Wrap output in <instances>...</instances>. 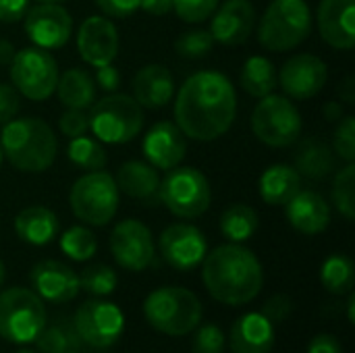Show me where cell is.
Returning <instances> with one entry per match:
<instances>
[{
  "label": "cell",
  "mask_w": 355,
  "mask_h": 353,
  "mask_svg": "<svg viewBox=\"0 0 355 353\" xmlns=\"http://www.w3.org/2000/svg\"><path fill=\"white\" fill-rule=\"evenodd\" d=\"M235 114V85L218 71H198L177 92L175 123L187 139L214 141L223 137L231 129Z\"/></svg>",
  "instance_id": "6da1fadb"
},
{
  "label": "cell",
  "mask_w": 355,
  "mask_h": 353,
  "mask_svg": "<svg viewBox=\"0 0 355 353\" xmlns=\"http://www.w3.org/2000/svg\"><path fill=\"white\" fill-rule=\"evenodd\" d=\"M200 266L206 291L227 306H245L264 287V268L258 256L241 243L218 246L206 254Z\"/></svg>",
  "instance_id": "7a4b0ae2"
},
{
  "label": "cell",
  "mask_w": 355,
  "mask_h": 353,
  "mask_svg": "<svg viewBox=\"0 0 355 353\" xmlns=\"http://www.w3.org/2000/svg\"><path fill=\"white\" fill-rule=\"evenodd\" d=\"M0 150L12 169L35 175L48 171L54 164L58 141L52 127L44 119L15 117L2 127Z\"/></svg>",
  "instance_id": "3957f363"
},
{
  "label": "cell",
  "mask_w": 355,
  "mask_h": 353,
  "mask_svg": "<svg viewBox=\"0 0 355 353\" xmlns=\"http://www.w3.org/2000/svg\"><path fill=\"white\" fill-rule=\"evenodd\" d=\"M144 316L154 331L185 337L202 322V302L185 287H160L146 298Z\"/></svg>",
  "instance_id": "277c9868"
},
{
  "label": "cell",
  "mask_w": 355,
  "mask_h": 353,
  "mask_svg": "<svg viewBox=\"0 0 355 353\" xmlns=\"http://www.w3.org/2000/svg\"><path fill=\"white\" fill-rule=\"evenodd\" d=\"M312 23L304 0H272L258 23V40L270 52H287L310 37Z\"/></svg>",
  "instance_id": "5b68a950"
},
{
  "label": "cell",
  "mask_w": 355,
  "mask_h": 353,
  "mask_svg": "<svg viewBox=\"0 0 355 353\" xmlns=\"http://www.w3.org/2000/svg\"><path fill=\"white\" fill-rule=\"evenodd\" d=\"M92 133L110 146L133 141L144 129V108L127 94H106L89 106Z\"/></svg>",
  "instance_id": "8992f818"
},
{
  "label": "cell",
  "mask_w": 355,
  "mask_h": 353,
  "mask_svg": "<svg viewBox=\"0 0 355 353\" xmlns=\"http://www.w3.org/2000/svg\"><path fill=\"white\" fill-rule=\"evenodd\" d=\"M44 300L25 287L0 291V337L15 345H27L37 339L46 327Z\"/></svg>",
  "instance_id": "52a82bcc"
},
{
  "label": "cell",
  "mask_w": 355,
  "mask_h": 353,
  "mask_svg": "<svg viewBox=\"0 0 355 353\" xmlns=\"http://www.w3.org/2000/svg\"><path fill=\"white\" fill-rule=\"evenodd\" d=\"M121 191L106 171H89L79 177L69 191L73 214L89 227H106L119 210Z\"/></svg>",
  "instance_id": "ba28073f"
},
{
  "label": "cell",
  "mask_w": 355,
  "mask_h": 353,
  "mask_svg": "<svg viewBox=\"0 0 355 353\" xmlns=\"http://www.w3.org/2000/svg\"><path fill=\"white\" fill-rule=\"evenodd\" d=\"M212 202L208 177L196 166H175L160 179V204L179 218L202 216Z\"/></svg>",
  "instance_id": "9c48e42d"
},
{
  "label": "cell",
  "mask_w": 355,
  "mask_h": 353,
  "mask_svg": "<svg viewBox=\"0 0 355 353\" xmlns=\"http://www.w3.org/2000/svg\"><path fill=\"white\" fill-rule=\"evenodd\" d=\"M250 127L262 144L270 148H289L300 139L304 121L297 106L287 96L272 92L260 98L252 112Z\"/></svg>",
  "instance_id": "30bf717a"
},
{
  "label": "cell",
  "mask_w": 355,
  "mask_h": 353,
  "mask_svg": "<svg viewBox=\"0 0 355 353\" xmlns=\"http://www.w3.org/2000/svg\"><path fill=\"white\" fill-rule=\"evenodd\" d=\"M10 67V83L15 89L31 100V102H44L56 92L58 83V62L50 54V50L29 46L15 52Z\"/></svg>",
  "instance_id": "8fae6325"
},
{
  "label": "cell",
  "mask_w": 355,
  "mask_h": 353,
  "mask_svg": "<svg viewBox=\"0 0 355 353\" xmlns=\"http://www.w3.org/2000/svg\"><path fill=\"white\" fill-rule=\"evenodd\" d=\"M79 339L94 350L112 347L125 333V314L112 302L94 298L83 302L73 318Z\"/></svg>",
  "instance_id": "7c38bea8"
},
{
  "label": "cell",
  "mask_w": 355,
  "mask_h": 353,
  "mask_svg": "<svg viewBox=\"0 0 355 353\" xmlns=\"http://www.w3.org/2000/svg\"><path fill=\"white\" fill-rule=\"evenodd\" d=\"M110 252L119 266L131 273L146 270L154 264L156 248L152 231L135 218H125L116 223L110 233Z\"/></svg>",
  "instance_id": "4fadbf2b"
},
{
  "label": "cell",
  "mask_w": 355,
  "mask_h": 353,
  "mask_svg": "<svg viewBox=\"0 0 355 353\" xmlns=\"http://www.w3.org/2000/svg\"><path fill=\"white\" fill-rule=\"evenodd\" d=\"M25 35L44 50L62 48L73 33L71 12L60 2H37L23 17Z\"/></svg>",
  "instance_id": "5bb4252c"
},
{
  "label": "cell",
  "mask_w": 355,
  "mask_h": 353,
  "mask_svg": "<svg viewBox=\"0 0 355 353\" xmlns=\"http://www.w3.org/2000/svg\"><path fill=\"white\" fill-rule=\"evenodd\" d=\"M277 79L283 96L289 100H310L324 89L329 81V67L316 54L300 52L283 62Z\"/></svg>",
  "instance_id": "9a60e30c"
},
{
  "label": "cell",
  "mask_w": 355,
  "mask_h": 353,
  "mask_svg": "<svg viewBox=\"0 0 355 353\" xmlns=\"http://www.w3.org/2000/svg\"><path fill=\"white\" fill-rule=\"evenodd\" d=\"M158 250L168 266L185 273L204 262L208 254V241L198 227L189 223H175L160 233Z\"/></svg>",
  "instance_id": "2e32d148"
},
{
  "label": "cell",
  "mask_w": 355,
  "mask_h": 353,
  "mask_svg": "<svg viewBox=\"0 0 355 353\" xmlns=\"http://www.w3.org/2000/svg\"><path fill=\"white\" fill-rule=\"evenodd\" d=\"M79 56L92 67H104L114 62L119 54V31L114 23L104 15L87 17L77 31Z\"/></svg>",
  "instance_id": "e0dca14e"
},
{
  "label": "cell",
  "mask_w": 355,
  "mask_h": 353,
  "mask_svg": "<svg viewBox=\"0 0 355 353\" xmlns=\"http://www.w3.org/2000/svg\"><path fill=\"white\" fill-rule=\"evenodd\" d=\"M256 8L250 0H225L210 21V35L223 46H241L256 27Z\"/></svg>",
  "instance_id": "ac0fdd59"
},
{
  "label": "cell",
  "mask_w": 355,
  "mask_h": 353,
  "mask_svg": "<svg viewBox=\"0 0 355 353\" xmlns=\"http://www.w3.org/2000/svg\"><path fill=\"white\" fill-rule=\"evenodd\" d=\"M146 160L158 171H171L179 166L187 152V137L173 121H160L150 127L141 141Z\"/></svg>",
  "instance_id": "d6986e66"
},
{
  "label": "cell",
  "mask_w": 355,
  "mask_h": 353,
  "mask_svg": "<svg viewBox=\"0 0 355 353\" xmlns=\"http://www.w3.org/2000/svg\"><path fill=\"white\" fill-rule=\"evenodd\" d=\"M29 281H31L33 293H37L42 300L52 302V304H67L75 300L81 291L79 275L71 266L58 260L37 262L29 273Z\"/></svg>",
  "instance_id": "ffe728a7"
},
{
  "label": "cell",
  "mask_w": 355,
  "mask_h": 353,
  "mask_svg": "<svg viewBox=\"0 0 355 353\" xmlns=\"http://www.w3.org/2000/svg\"><path fill=\"white\" fill-rule=\"evenodd\" d=\"M316 23L331 48L352 50L355 46V0H320Z\"/></svg>",
  "instance_id": "44dd1931"
},
{
  "label": "cell",
  "mask_w": 355,
  "mask_h": 353,
  "mask_svg": "<svg viewBox=\"0 0 355 353\" xmlns=\"http://www.w3.org/2000/svg\"><path fill=\"white\" fill-rule=\"evenodd\" d=\"M285 216L295 231L304 235H318L331 225V206L318 191L300 189L285 204Z\"/></svg>",
  "instance_id": "7402d4cb"
},
{
  "label": "cell",
  "mask_w": 355,
  "mask_h": 353,
  "mask_svg": "<svg viewBox=\"0 0 355 353\" xmlns=\"http://www.w3.org/2000/svg\"><path fill=\"white\" fill-rule=\"evenodd\" d=\"M133 98L141 108H164L175 96V77L173 73L158 62L141 67L131 81Z\"/></svg>",
  "instance_id": "603a6c76"
},
{
  "label": "cell",
  "mask_w": 355,
  "mask_h": 353,
  "mask_svg": "<svg viewBox=\"0 0 355 353\" xmlns=\"http://www.w3.org/2000/svg\"><path fill=\"white\" fill-rule=\"evenodd\" d=\"M275 325L262 312L239 316L229 335L231 353H270L275 347Z\"/></svg>",
  "instance_id": "cb8c5ba5"
},
{
  "label": "cell",
  "mask_w": 355,
  "mask_h": 353,
  "mask_svg": "<svg viewBox=\"0 0 355 353\" xmlns=\"http://www.w3.org/2000/svg\"><path fill=\"white\" fill-rule=\"evenodd\" d=\"M114 183L125 196L144 204H160V175L150 162L127 160L116 169Z\"/></svg>",
  "instance_id": "d4e9b609"
},
{
  "label": "cell",
  "mask_w": 355,
  "mask_h": 353,
  "mask_svg": "<svg viewBox=\"0 0 355 353\" xmlns=\"http://www.w3.org/2000/svg\"><path fill=\"white\" fill-rule=\"evenodd\" d=\"M60 229L58 216L46 206H27L15 216V233L21 241L42 248L56 239Z\"/></svg>",
  "instance_id": "484cf974"
},
{
  "label": "cell",
  "mask_w": 355,
  "mask_h": 353,
  "mask_svg": "<svg viewBox=\"0 0 355 353\" xmlns=\"http://www.w3.org/2000/svg\"><path fill=\"white\" fill-rule=\"evenodd\" d=\"M337 169V154L333 152L331 144L308 137L297 146L295 152V171L310 179V181H322Z\"/></svg>",
  "instance_id": "4316f807"
},
{
  "label": "cell",
  "mask_w": 355,
  "mask_h": 353,
  "mask_svg": "<svg viewBox=\"0 0 355 353\" xmlns=\"http://www.w3.org/2000/svg\"><path fill=\"white\" fill-rule=\"evenodd\" d=\"M302 175L289 164H270L260 177V198L268 206H285L300 189Z\"/></svg>",
  "instance_id": "83f0119b"
},
{
  "label": "cell",
  "mask_w": 355,
  "mask_h": 353,
  "mask_svg": "<svg viewBox=\"0 0 355 353\" xmlns=\"http://www.w3.org/2000/svg\"><path fill=\"white\" fill-rule=\"evenodd\" d=\"M56 94L64 108L89 110V106L96 102V81L87 71L73 67L58 75Z\"/></svg>",
  "instance_id": "f1b7e54d"
},
{
  "label": "cell",
  "mask_w": 355,
  "mask_h": 353,
  "mask_svg": "<svg viewBox=\"0 0 355 353\" xmlns=\"http://www.w3.org/2000/svg\"><path fill=\"white\" fill-rule=\"evenodd\" d=\"M239 85L248 96L260 100L277 89V67L266 56H250L241 67Z\"/></svg>",
  "instance_id": "f546056e"
},
{
  "label": "cell",
  "mask_w": 355,
  "mask_h": 353,
  "mask_svg": "<svg viewBox=\"0 0 355 353\" xmlns=\"http://www.w3.org/2000/svg\"><path fill=\"white\" fill-rule=\"evenodd\" d=\"M40 353H69L81 350L83 341L79 339L75 325L67 318H56L42 329L37 339L33 341Z\"/></svg>",
  "instance_id": "4dcf8cb0"
},
{
  "label": "cell",
  "mask_w": 355,
  "mask_h": 353,
  "mask_svg": "<svg viewBox=\"0 0 355 353\" xmlns=\"http://www.w3.org/2000/svg\"><path fill=\"white\" fill-rule=\"evenodd\" d=\"M220 233L229 239V243H243L254 237L260 227L258 212L248 204H233L220 216Z\"/></svg>",
  "instance_id": "1f68e13d"
},
{
  "label": "cell",
  "mask_w": 355,
  "mask_h": 353,
  "mask_svg": "<svg viewBox=\"0 0 355 353\" xmlns=\"http://www.w3.org/2000/svg\"><path fill=\"white\" fill-rule=\"evenodd\" d=\"M320 283L333 295H347L354 289V260L345 254H333L320 266Z\"/></svg>",
  "instance_id": "d6a6232c"
},
{
  "label": "cell",
  "mask_w": 355,
  "mask_h": 353,
  "mask_svg": "<svg viewBox=\"0 0 355 353\" xmlns=\"http://www.w3.org/2000/svg\"><path fill=\"white\" fill-rule=\"evenodd\" d=\"M67 158L81 171L89 173V171H102L108 162L106 150L100 146V141H96L94 137L87 135H79L73 137L67 146Z\"/></svg>",
  "instance_id": "836d02e7"
},
{
  "label": "cell",
  "mask_w": 355,
  "mask_h": 353,
  "mask_svg": "<svg viewBox=\"0 0 355 353\" xmlns=\"http://www.w3.org/2000/svg\"><path fill=\"white\" fill-rule=\"evenodd\" d=\"M331 200L335 210L345 218L354 221L355 218V164L347 162L343 169L335 173L333 187H331Z\"/></svg>",
  "instance_id": "e575fe53"
},
{
  "label": "cell",
  "mask_w": 355,
  "mask_h": 353,
  "mask_svg": "<svg viewBox=\"0 0 355 353\" xmlns=\"http://www.w3.org/2000/svg\"><path fill=\"white\" fill-rule=\"evenodd\" d=\"M60 250L75 262H87L98 252V239L87 227H71L60 235Z\"/></svg>",
  "instance_id": "d590c367"
},
{
  "label": "cell",
  "mask_w": 355,
  "mask_h": 353,
  "mask_svg": "<svg viewBox=\"0 0 355 353\" xmlns=\"http://www.w3.org/2000/svg\"><path fill=\"white\" fill-rule=\"evenodd\" d=\"M119 277L106 264H89L79 275V287L92 298H108L116 291Z\"/></svg>",
  "instance_id": "8d00e7d4"
},
{
  "label": "cell",
  "mask_w": 355,
  "mask_h": 353,
  "mask_svg": "<svg viewBox=\"0 0 355 353\" xmlns=\"http://www.w3.org/2000/svg\"><path fill=\"white\" fill-rule=\"evenodd\" d=\"M214 37L206 29H191L175 40V50L183 58H204L214 48Z\"/></svg>",
  "instance_id": "74e56055"
},
{
  "label": "cell",
  "mask_w": 355,
  "mask_h": 353,
  "mask_svg": "<svg viewBox=\"0 0 355 353\" xmlns=\"http://www.w3.org/2000/svg\"><path fill=\"white\" fill-rule=\"evenodd\" d=\"M331 148L339 160H345V162L355 160V119L352 114H343L337 121Z\"/></svg>",
  "instance_id": "f35d334b"
},
{
  "label": "cell",
  "mask_w": 355,
  "mask_h": 353,
  "mask_svg": "<svg viewBox=\"0 0 355 353\" xmlns=\"http://www.w3.org/2000/svg\"><path fill=\"white\" fill-rule=\"evenodd\" d=\"M227 350V337L220 331L218 325L206 322L196 327V335L191 341V352L193 353H225Z\"/></svg>",
  "instance_id": "ab89813d"
},
{
  "label": "cell",
  "mask_w": 355,
  "mask_h": 353,
  "mask_svg": "<svg viewBox=\"0 0 355 353\" xmlns=\"http://www.w3.org/2000/svg\"><path fill=\"white\" fill-rule=\"evenodd\" d=\"M220 0H173V10L185 23H202L212 17Z\"/></svg>",
  "instance_id": "60d3db41"
},
{
  "label": "cell",
  "mask_w": 355,
  "mask_h": 353,
  "mask_svg": "<svg viewBox=\"0 0 355 353\" xmlns=\"http://www.w3.org/2000/svg\"><path fill=\"white\" fill-rule=\"evenodd\" d=\"M58 127L62 131V135H67L69 139L85 135L89 131V117L85 110H75V108H67L60 119H58Z\"/></svg>",
  "instance_id": "b9f144b4"
},
{
  "label": "cell",
  "mask_w": 355,
  "mask_h": 353,
  "mask_svg": "<svg viewBox=\"0 0 355 353\" xmlns=\"http://www.w3.org/2000/svg\"><path fill=\"white\" fill-rule=\"evenodd\" d=\"M21 108V94L12 83H0V125L12 121Z\"/></svg>",
  "instance_id": "7bdbcfd3"
},
{
  "label": "cell",
  "mask_w": 355,
  "mask_h": 353,
  "mask_svg": "<svg viewBox=\"0 0 355 353\" xmlns=\"http://www.w3.org/2000/svg\"><path fill=\"white\" fill-rule=\"evenodd\" d=\"M291 312H293V302H291V298H287V295H283V293L272 295V298L264 304V308H262V314H264L272 325H279V322L287 320V318L291 316Z\"/></svg>",
  "instance_id": "ee69618b"
},
{
  "label": "cell",
  "mask_w": 355,
  "mask_h": 353,
  "mask_svg": "<svg viewBox=\"0 0 355 353\" xmlns=\"http://www.w3.org/2000/svg\"><path fill=\"white\" fill-rule=\"evenodd\" d=\"M96 6L104 12V17L127 19L139 8V0H94Z\"/></svg>",
  "instance_id": "f6af8a7d"
},
{
  "label": "cell",
  "mask_w": 355,
  "mask_h": 353,
  "mask_svg": "<svg viewBox=\"0 0 355 353\" xmlns=\"http://www.w3.org/2000/svg\"><path fill=\"white\" fill-rule=\"evenodd\" d=\"M29 8V0H0V23H19L23 21Z\"/></svg>",
  "instance_id": "bcb514c9"
},
{
  "label": "cell",
  "mask_w": 355,
  "mask_h": 353,
  "mask_svg": "<svg viewBox=\"0 0 355 353\" xmlns=\"http://www.w3.org/2000/svg\"><path fill=\"white\" fill-rule=\"evenodd\" d=\"M100 87L104 89L106 94H112L119 89V83H121V73L119 69L110 62V64H104V67H96V79H94Z\"/></svg>",
  "instance_id": "7dc6e473"
},
{
  "label": "cell",
  "mask_w": 355,
  "mask_h": 353,
  "mask_svg": "<svg viewBox=\"0 0 355 353\" xmlns=\"http://www.w3.org/2000/svg\"><path fill=\"white\" fill-rule=\"evenodd\" d=\"M306 353H343V345H341V341L335 335L322 333V335H316L310 341Z\"/></svg>",
  "instance_id": "c3c4849f"
},
{
  "label": "cell",
  "mask_w": 355,
  "mask_h": 353,
  "mask_svg": "<svg viewBox=\"0 0 355 353\" xmlns=\"http://www.w3.org/2000/svg\"><path fill=\"white\" fill-rule=\"evenodd\" d=\"M139 8H144L148 15L164 17L173 10V0H139Z\"/></svg>",
  "instance_id": "681fc988"
},
{
  "label": "cell",
  "mask_w": 355,
  "mask_h": 353,
  "mask_svg": "<svg viewBox=\"0 0 355 353\" xmlns=\"http://www.w3.org/2000/svg\"><path fill=\"white\" fill-rule=\"evenodd\" d=\"M339 98H341V102H345V104H354L355 102V79L352 75H347V77L341 81V85H339Z\"/></svg>",
  "instance_id": "f907efd6"
},
{
  "label": "cell",
  "mask_w": 355,
  "mask_h": 353,
  "mask_svg": "<svg viewBox=\"0 0 355 353\" xmlns=\"http://www.w3.org/2000/svg\"><path fill=\"white\" fill-rule=\"evenodd\" d=\"M15 46L8 40H0V64H10L15 58Z\"/></svg>",
  "instance_id": "816d5d0a"
},
{
  "label": "cell",
  "mask_w": 355,
  "mask_h": 353,
  "mask_svg": "<svg viewBox=\"0 0 355 353\" xmlns=\"http://www.w3.org/2000/svg\"><path fill=\"white\" fill-rule=\"evenodd\" d=\"M343 114H345V112H343V104H339V102H329V104L324 106V117H327L331 123H337Z\"/></svg>",
  "instance_id": "f5cc1de1"
},
{
  "label": "cell",
  "mask_w": 355,
  "mask_h": 353,
  "mask_svg": "<svg viewBox=\"0 0 355 353\" xmlns=\"http://www.w3.org/2000/svg\"><path fill=\"white\" fill-rule=\"evenodd\" d=\"M347 295H349V298H347V320H349V322L354 325V320H355V312H354L355 295H354V293H352V291H349Z\"/></svg>",
  "instance_id": "db71d44e"
},
{
  "label": "cell",
  "mask_w": 355,
  "mask_h": 353,
  "mask_svg": "<svg viewBox=\"0 0 355 353\" xmlns=\"http://www.w3.org/2000/svg\"><path fill=\"white\" fill-rule=\"evenodd\" d=\"M4 279H6V268H4V264H2V260H0V291H2Z\"/></svg>",
  "instance_id": "11a10c76"
},
{
  "label": "cell",
  "mask_w": 355,
  "mask_h": 353,
  "mask_svg": "<svg viewBox=\"0 0 355 353\" xmlns=\"http://www.w3.org/2000/svg\"><path fill=\"white\" fill-rule=\"evenodd\" d=\"M15 353H35V352H31V350H19V352H15Z\"/></svg>",
  "instance_id": "9f6ffc18"
},
{
  "label": "cell",
  "mask_w": 355,
  "mask_h": 353,
  "mask_svg": "<svg viewBox=\"0 0 355 353\" xmlns=\"http://www.w3.org/2000/svg\"><path fill=\"white\" fill-rule=\"evenodd\" d=\"M40 2H64V0H40Z\"/></svg>",
  "instance_id": "6f0895ef"
},
{
  "label": "cell",
  "mask_w": 355,
  "mask_h": 353,
  "mask_svg": "<svg viewBox=\"0 0 355 353\" xmlns=\"http://www.w3.org/2000/svg\"><path fill=\"white\" fill-rule=\"evenodd\" d=\"M2 160H4V156H2V150H0V166H2Z\"/></svg>",
  "instance_id": "680465c9"
},
{
  "label": "cell",
  "mask_w": 355,
  "mask_h": 353,
  "mask_svg": "<svg viewBox=\"0 0 355 353\" xmlns=\"http://www.w3.org/2000/svg\"><path fill=\"white\" fill-rule=\"evenodd\" d=\"M69 353H81V352H79V350H77V352H69Z\"/></svg>",
  "instance_id": "91938a15"
}]
</instances>
